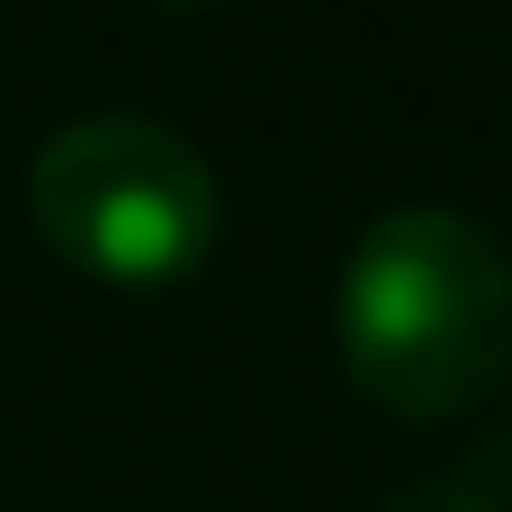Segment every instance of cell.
I'll list each match as a JSON object with an SVG mask.
<instances>
[{
	"label": "cell",
	"mask_w": 512,
	"mask_h": 512,
	"mask_svg": "<svg viewBox=\"0 0 512 512\" xmlns=\"http://www.w3.org/2000/svg\"><path fill=\"white\" fill-rule=\"evenodd\" d=\"M162 9H216V0H162Z\"/></svg>",
	"instance_id": "cell-4"
},
{
	"label": "cell",
	"mask_w": 512,
	"mask_h": 512,
	"mask_svg": "<svg viewBox=\"0 0 512 512\" xmlns=\"http://www.w3.org/2000/svg\"><path fill=\"white\" fill-rule=\"evenodd\" d=\"M342 378L396 423L477 414L512 378V252L468 207H387L333 297Z\"/></svg>",
	"instance_id": "cell-1"
},
{
	"label": "cell",
	"mask_w": 512,
	"mask_h": 512,
	"mask_svg": "<svg viewBox=\"0 0 512 512\" xmlns=\"http://www.w3.org/2000/svg\"><path fill=\"white\" fill-rule=\"evenodd\" d=\"M378 512H512V450H477V459H450L414 486H396Z\"/></svg>",
	"instance_id": "cell-3"
},
{
	"label": "cell",
	"mask_w": 512,
	"mask_h": 512,
	"mask_svg": "<svg viewBox=\"0 0 512 512\" xmlns=\"http://www.w3.org/2000/svg\"><path fill=\"white\" fill-rule=\"evenodd\" d=\"M27 225L63 270L117 297H162L216 261L225 189L162 117H72L27 162Z\"/></svg>",
	"instance_id": "cell-2"
}]
</instances>
